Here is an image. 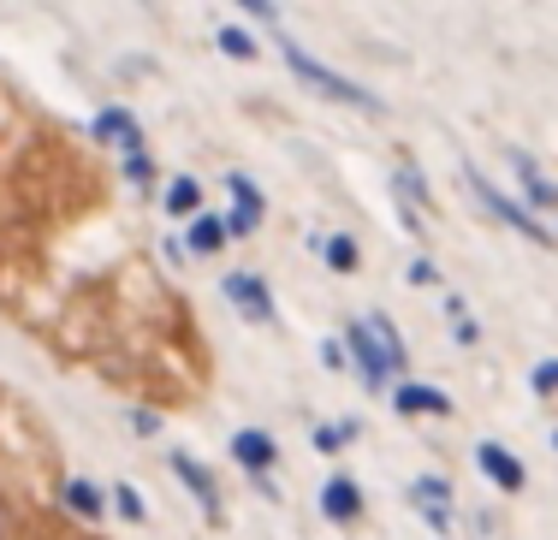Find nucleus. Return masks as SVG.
<instances>
[{
	"instance_id": "f257e3e1",
	"label": "nucleus",
	"mask_w": 558,
	"mask_h": 540,
	"mask_svg": "<svg viewBox=\"0 0 558 540\" xmlns=\"http://www.w3.org/2000/svg\"><path fill=\"white\" fill-rule=\"evenodd\" d=\"M463 179H470V191H475V196H482V208H494V214L505 220V226H517L529 244H547V249H553V232H547V220H541L529 202H517V196H505L499 184H487V173H475V167H463Z\"/></svg>"
},
{
	"instance_id": "f03ea898",
	"label": "nucleus",
	"mask_w": 558,
	"mask_h": 540,
	"mask_svg": "<svg viewBox=\"0 0 558 540\" xmlns=\"http://www.w3.org/2000/svg\"><path fill=\"white\" fill-rule=\"evenodd\" d=\"M279 54H286V65H291V72H298V77H303V84H315V89H322V96L344 101V108H375V96H368L363 84H351V77L327 72V65H322V60H310V54H303L298 42H279Z\"/></svg>"
},
{
	"instance_id": "7ed1b4c3",
	"label": "nucleus",
	"mask_w": 558,
	"mask_h": 540,
	"mask_svg": "<svg viewBox=\"0 0 558 540\" xmlns=\"http://www.w3.org/2000/svg\"><path fill=\"white\" fill-rule=\"evenodd\" d=\"M344 351H351V363H356V375H363V386H392V380H398V368H392L387 351H380V339L368 333V321H356L351 333H344Z\"/></svg>"
},
{
	"instance_id": "20e7f679",
	"label": "nucleus",
	"mask_w": 558,
	"mask_h": 540,
	"mask_svg": "<svg viewBox=\"0 0 558 540\" xmlns=\"http://www.w3.org/2000/svg\"><path fill=\"white\" fill-rule=\"evenodd\" d=\"M511 173H517V184L529 191V208H535V214H553V208H558V184L541 173V167L529 161L523 149H511Z\"/></svg>"
},
{
	"instance_id": "39448f33",
	"label": "nucleus",
	"mask_w": 558,
	"mask_h": 540,
	"mask_svg": "<svg viewBox=\"0 0 558 540\" xmlns=\"http://www.w3.org/2000/svg\"><path fill=\"white\" fill-rule=\"evenodd\" d=\"M220 292H226V297H232V303H238V309H244V315H250V321H274V303H268V285H262V280H256V273H232V280H226V285H220Z\"/></svg>"
},
{
	"instance_id": "423d86ee",
	"label": "nucleus",
	"mask_w": 558,
	"mask_h": 540,
	"mask_svg": "<svg viewBox=\"0 0 558 540\" xmlns=\"http://www.w3.org/2000/svg\"><path fill=\"white\" fill-rule=\"evenodd\" d=\"M172 476H179L184 487H191V493H196V505H203L208 517H220V493H215V476H208V469L196 464L191 452H172Z\"/></svg>"
},
{
	"instance_id": "0eeeda50",
	"label": "nucleus",
	"mask_w": 558,
	"mask_h": 540,
	"mask_svg": "<svg viewBox=\"0 0 558 540\" xmlns=\"http://www.w3.org/2000/svg\"><path fill=\"white\" fill-rule=\"evenodd\" d=\"M475 464H482V476L494 481V487H505V493H517V487H523V464H517L511 452H505V445H475Z\"/></svg>"
},
{
	"instance_id": "6e6552de",
	"label": "nucleus",
	"mask_w": 558,
	"mask_h": 540,
	"mask_svg": "<svg viewBox=\"0 0 558 540\" xmlns=\"http://www.w3.org/2000/svg\"><path fill=\"white\" fill-rule=\"evenodd\" d=\"M232 457L250 469V476H262V469H274V457H279V445L268 440L262 428H244V433H232Z\"/></svg>"
},
{
	"instance_id": "1a4fd4ad",
	"label": "nucleus",
	"mask_w": 558,
	"mask_h": 540,
	"mask_svg": "<svg viewBox=\"0 0 558 540\" xmlns=\"http://www.w3.org/2000/svg\"><path fill=\"white\" fill-rule=\"evenodd\" d=\"M322 511H327L333 523H356V517H363V493H356V481H351V476H333V481H327V487H322Z\"/></svg>"
},
{
	"instance_id": "9d476101",
	"label": "nucleus",
	"mask_w": 558,
	"mask_h": 540,
	"mask_svg": "<svg viewBox=\"0 0 558 540\" xmlns=\"http://www.w3.org/2000/svg\"><path fill=\"white\" fill-rule=\"evenodd\" d=\"M398 410H404V416H416V410L446 416L451 398H446V392H434V386H416V380H404V386H398Z\"/></svg>"
},
{
	"instance_id": "9b49d317",
	"label": "nucleus",
	"mask_w": 558,
	"mask_h": 540,
	"mask_svg": "<svg viewBox=\"0 0 558 540\" xmlns=\"http://www.w3.org/2000/svg\"><path fill=\"white\" fill-rule=\"evenodd\" d=\"M96 137H113L125 155H131V149H143V143H137V125H131V113H119V108H108V113L96 120Z\"/></svg>"
},
{
	"instance_id": "f8f14e48",
	"label": "nucleus",
	"mask_w": 558,
	"mask_h": 540,
	"mask_svg": "<svg viewBox=\"0 0 558 540\" xmlns=\"http://www.w3.org/2000/svg\"><path fill=\"white\" fill-rule=\"evenodd\" d=\"M203 208V184L196 179H172L167 184V214H196Z\"/></svg>"
},
{
	"instance_id": "ddd939ff",
	"label": "nucleus",
	"mask_w": 558,
	"mask_h": 540,
	"mask_svg": "<svg viewBox=\"0 0 558 540\" xmlns=\"http://www.w3.org/2000/svg\"><path fill=\"white\" fill-rule=\"evenodd\" d=\"M184 244H191L196 256H215V249L226 244V220H215V214H203V220H196V226H191V238H184Z\"/></svg>"
},
{
	"instance_id": "4468645a",
	"label": "nucleus",
	"mask_w": 558,
	"mask_h": 540,
	"mask_svg": "<svg viewBox=\"0 0 558 540\" xmlns=\"http://www.w3.org/2000/svg\"><path fill=\"white\" fill-rule=\"evenodd\" d=\"M368 333L380 339V351L392 357V368L404 375V339H398V327H392V315H368Z\"/></svg>"
},
{
	"instance_id": "2eb2a0df",
	"label": "nucleus",
	"mask_w": 558,
	"mask_h": 540,
	"mask_svg": "<svg viewBox=\"0 0 558 540\" xmlns=\"http://www.w3.org/2000/svg\"><path fill=\"white\" fill-rule=\"evenodd\" d=\"M65 505H72L77 517H89V523L101 517V493H96L89 481H65Z\"/></svg>"
},
{
	"instance_id": "dca6fc26",
	"label": "nucleus",
	"mask_w": 558,
	"mask_h": 540,
	"mask_svg": "<svg viewBox=\"0 0 558 540\" xmlns=\"http://www.w3.org/2000/svg\"><path fill=\"white\" fill-rule=\"evenodd\" d=\"M322 256H327V268H339V273L356 268V244L351 238H322Z\"/></svg>"
},
{
	"instance_id": "f3484780",
	"label": "nucleus",
	"mask_w": 558,
	"mask_h": 540,
	"mask_svg": "<svg viewBox=\"0 0 558 540\" xmlns=\"http://www.w3.org/2000/svg\"><path fill=\"white\" fill-rule=\"evenodd\" d=\"M226 184H232V196H238V208H244V214H262V191H256V179L232 173Z\"/></svg>"
},
{
	"instance_id": "a211bd4d",
	"label": "nucleus",
	"mask_w": 558,
	"mask_h": 540,
	"mask_svg": "<svg viewBox=\"0 0 558 540\" xmlns=\"http://www.w3.org/2000/svg\"><path fill=\"white\" fill-rule=\"evenodd\" d=\"M220 48H226V54H232V60H256V42H250L244 30H232V24H226V30H220Z\"/></svg>"
},
{
	"instance_id": "6ab92c4d",
	"label": "nucleus",
	"mask_w": 558,
	"mask_h": 540,
	"mask_svg": "<svg viewBox=\"0 0 558 540\" xmlns=\"http://www.w3.org/2000/svg\"><path fill=\"white\" fill-rule=\"evenodd\" d=\"M529 386H535L541 398H553V392H558V357H547V363H541L535 375H529Z\"/></svg>"
},
{
	"instance_id": "aec40b11",
	"label": "nucleus",
	"mask_w": 558,
	"mask_h": 540,
	"mask_svg": "<svg viewBox=\"0 0 558 540\" xmlns=\"http://www.w3.org/2000/svg\"><path fill=\"white\" fill-rule=\"evenodd\" d=\"M351 433H356L351 421H339V428H315V452H339V445L351 440Z\"/></svg>"
},
{
	"instance_id": "412c9836",
	"label": "nucleus",
	"mask_w": 558,
	"mask_h": 540,
	"mask_svg": "<svg viewBox=\"0 0 558 540\" xmlns=\"http://www.w3.org/2000/svg\"><path fill=\"white\" fill-rule=\"evenodd\" d=\"M113 511H119L125 523H143V499L131 493V487H119V493H113Z\"/></svg>"
},
{
	"instance_id": "4be33fe9",
	"label": "nucleus",
	"mask_w": 558,
	"mask_h": 540,
	"mask_svg": "<svg viewBox=\"0 0 558 540\" xmlns=\"http://www.w3.org/2000/svg\"><path fill=\"white\" fill-rule=\"evenodd\" d=\"M125 173H131V179H137V184H149V179H155V167H149V155H143V149H131V155H125Z\"/></svg>"
},
{
	"instance_id": "5701e85b",
	"label": "nucleus",
	"mask_w": 558,
	"mask_h": 540,
	"mask_svg": "<svg viewBox=\"0 0 558 540\" xmlns=\"http://www.w3.org/2000/svg\"><path fill=\"white\" fill-rule=\"evenodd\" d=\"M256 220H262V214H244V208H232V214H226V232H232V238H238V232H256Z\"/></svg>"
},
{
	"instance_id": "b1692460",
	"label": "nucleus",
	"mask_w": 558,
	"mask_h": 540,
	"mask_svg": "<svg viewBox=\"0 0 558 540\" xmlns=\"http://www.w3.org/2000/svg\"><path fill=\"white\" fill-rule=\"evenodd\" d=\"M398 191H404V196H410V202H422V196H428V191H422V179H416V173H410V167H404V173H398Z\"/></svg>"
},
{
	"instance_id": "393cba45",
	"label": "nucleus",
	"mask_w": 558,
	"mask_h": 540,
	"mask_svg": "<svg viewBox=\"0 0 558 540\" xmlns=\"http://www.w3.org/2000/svg\"><path fill=\"white\" fill-rule=\"evenodd\" d=\"M440 273H434V261H410V285H434Z\"/></svg>"
},
{
	"instance_id": "a878e982",
	"label": "nucleus",
	"mask_w": 558,
	"mask_h": 540,
	"mask_svg": "<svg viewBox=\"0 0 558 540\" xmlns=\"http://www.w3.org/2000/svg\"><path fill=\"white\" fill-rule=\"evenodd\" d=\"M244 7H250V19H262V24L279 19V7H268V0H244Z\"/></svg>"
},
{
	"instance_id": "bb28decb",
	"label": "nucleus",
	"mask_w": 558,
	"mask_h": 540,
	"mask_svg": "<svg viewBox=\"0 0 558 540\" xmlns=\"http://www.w3.org/2000/svg\"><path fill=\"white\" fill-rule=\"evenodd\" d=\"M131 428H137V433H155V410H131Z\"/></svg>"
},
{
	"instance_id": "cd10ccee",
	"label": "nucleus",
	"mask_w": 558,
	"mask_h": 540,
	"mask_svg": "<svg viewBox=\"0 0 558 540\" xmlns=\"http://www.w3.org/2000/svg\"><path fill=\"white\" fill-rule=\"evenodd\" d=\"M0 535H7V511H0Z\"/></svg>"
}]
</instances>
